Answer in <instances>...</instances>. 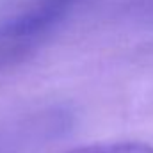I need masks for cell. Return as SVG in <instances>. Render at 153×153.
Returning a JSON list of instances; mask_svg holds the SVG:
<instances>
[{"instance_id":"7a4b0ae2","label":"cell","mask_w":153,"mask_h":153,"mask_svg":"<svg viewBox=\"0 0 153 153\" xmlns=\"http://www.w3.org/2000/svg\"><path fill=\"white\" fill-rule=\"evenodd\" d=\"M75 2H80V0H41L38 9L43 11L45 14H48L52 20H55V18H59L64 13L66 7L73 5Z\"/></svg>"},{"instance_id":"6da1fadb","label":"cell","mask_w":153,"mask_h":153,"mask_svg":"<svg viewBox=\"0 0 153 153\" xmlns=\"http://www.w3.org/2000/svg\"><path fill=\"white\" fill-rule=\"evenodd\" d=\"M68 153H153V146L146 143H102L91 146H80Z\"/></svg>"}]
</instances>
